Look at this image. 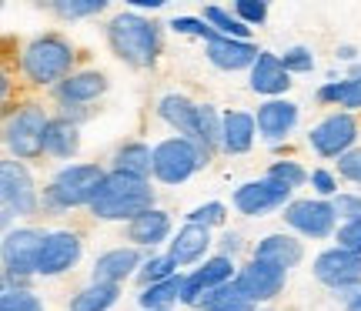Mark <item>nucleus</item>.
<instances>
[{
  "instance_id": "37998d69",
  "label": "nucleus",
  "mask_w": 361,
  "mask_h": 311,
  "mask_svg": "<svg viewBox=\"0 0 361 311\" xmlns=\"http://www.w3.org/2000/svg\"><path fill=\"white\" fill-rule=\"evenodd\" d=\"M335 241H338V248H345V251H351V255L361 258V221H345V224H338Z\"/></svg>"
},
{
  "instance_id": "dca6fc26",
  "label": "nucleus",
  "mask_w": 361,
  "mask_h": 311,
  "mask_svg": "<svg viewBox=\"0 0 361 311\" xmlns=\"http://www.w3.org/2000/svg\"><path fill=\"white\" fill-rule=\"evenodd\" d=\"M238 285L245 288L247 295L255 298V305L261 308V305L274 301L284 291V285H288V272L251 258L247 264H241V272H238Z\"/></svg>"
},
{
  "instance_id": "c03bdc74",
  "label": "nucleus",
  "mask_w": 361,
  "mask_h": 311,
  "mask_svg": "<svg viewBox=\"0 0 361 311\" xmlns=\"http://www.w3.org/2000/svg\"><path fill=\"white\" fill-rule=\"evenodd\" d=\"M331 205H335V214L341 224L345 221H361V195H355V191H341Z\"/></svg>"
},
{
  "instance_id": "f257e3e1",
  "label": "nucleus",
  "mask_w": 361,
  "mask_h": 311,
  "mask_svg": "<svg viewBox=\"0 0 361 311\" xmlns=\"http://www.w3.org/2000/svg\"><path fill=\"white\" fill-rule=\"evenodd\" d=\"M107 44L117 61H124L134 71H147L157 64L161 54V24L147 20L137 11H121L107 20Z\"/></svg>"
},
{
  "instance_id": "72a5a7b5",
  "label": "nucleus",
  "mask_w": 361,
  "mask_h": 311,
  "mask_svg": "<svg viewBox=\"0 0 361 311\" xmlns=\"http://www.w3.org/2000/svg\"><path fill=\"white\" fill-rule=\"evenodd\" d=\"M174 274H180L178 261L164 251V255H151V258H144L141 272H137V281H141V288H147V285H161V281H168V278H174Z\"/></svg>"
},
{
  "instance_id": "a878e982",
  "label": "nucleus",
  "mask_w": 361,
  "mask_h": 311,
  "mask_svg": "<svg viewBox=\"0 0 361 311\" xmlns=\"http://www.w3.org/2000/svg\"><path fill=\"white\" fill-rule=\"evenodd\" d=\"M121 174H134V178H144L151 181L154 178V147L144 141H124L114 151V168Z\"/></svg>"
},
{
  "instance_id": "cd10ccee",
  "label": "nucleus",
  "mask_w": 361,
  "mask_h": 311,
  "mask_svg": "<svg viewBox=\"0 0 361 311\" xmlns=\"http://www.w3.org/2000/svg\"><path fill=\"white\" fill-rule=\"evenodd\" d=\"M201 311H258V305L234 278L231 285H221L214 291H207L204 301H201Z\"/></svg>"
},
{
  "instance_id": "2eb2a0df",
  "label": "nucleus",
  "mask_w": 361,
  "mask_h": 311,
  "mask_svg": "<svg viewBox=\"0 0 361 311\" xmlns=\"http://www.w3.org/2000/svg\"><path fill=\"white\" fill-rule=\"evenodd\" d=\"M141 248L134 245H117V248H107L104 255H97L94 268H90V281H101V285H124L128 278H137L141 272Z\"/></svg>"
},
{
  "instance_id": "9d476101",
  "label": "nucleus",
  "mask_w": 361,
  "mask_h": 311,
  "mask_svg": "<svg viewBox=\"0 0 361 311\" xmlns=\"http://www.w3.org/2000/svg\"><path fill=\"white\" fill-rule=\"evenodd\" d=\"M358 121L348 111H335V114L322 117L314 128L308 130V144L318 157H345L348 151L358 147Z\"/></svg>"
},
{
  "instance_id": "9b49d317",
  "label": "nucleus",
  "mask_w": 361,
  "mask_h": 311,
  "mask_svg": "<svg viewBox=\"0 0 361 311\" xmlns=\"http://www.w3.org/2000/svg\"><path fill=\"white\" fill-rule=\"evenodd\" d=\"M311 274H314L324 288H331L338 298H345L348 291H361V258L338 245L324 248L322 255L314 258Z\"/></svg>"
},
{
  "instance_id": "a211bd4d",
  "label": "nucleus",
  "mask_w": 361,
  "mask_h": 311,
  "mask_svg": "<svg viewBox=\"0 0 361 311\" xmlns=\"http://www.w3.org/2000/svg\"><path fill=\"white\" fill-rule=\"evenodd\" d=\"M107 87H111V84H107V74L87 67V71H74L61 87H54V97L61 101V107H87V104H94L97 97H104Z\"/></svg>"
},
{
  "instance_id": "49530a36",
  "label": "nucleus",
  "mask_w": 361,
  "mask_h": 311,
  "mask_svg": "<svg viewBox=\"0 0 361 311\" xmlns=\"http://www.w3.org/2000/svg\"><path fill=\"white\" fill-rule=\"evenodd\" d=\"M238 251H241V234H238V231H228L218 241V255H224V258H234Z\"/></svg>"
},
{
  "instance_id": "f03ea898",
  "label": "nucleus",
  "mask_w": 361,
  "mask_h": 311,
  "mask_svg": "<svg viewBox=\"0 0 361 311\" xmlns=\"http://www.w3.org/2000/svg\"><path fill=\"white\" fill-rule=\"evenodd\" d=\"M154 205V188L144 178H134V174H121V171H107L101 191L90 201V218L97 221H134L147 214Z\"/></svg>"
},
{
  "instance_id": "7c9ffc66",
  "label": "nucleus",
  "mask_w": 361,
  "mask_h": 311,
  "mask_svg": "<svg viewBox=\"0 0 361 311\" xmlns=\"http://www.w3.org/2000/svg\"><path fill=\"white\" fill-rule=\"evenodd\" d=\"M121 298V288L117 285H101V281H90L84 285L71 298V311H111Z\"/></svg>"
},
{
  "instance_id": "a19ab883",
  "label": "nucleus",
  "mask_w": 361,
  "mask_h": 311,
  "mask_svg": "<svg viewBox=\"0 0 361 311\" xmlns=\"http://www.w3.org/2000/svg\"><path fill=\"white\" fill-rule=\"evenodd\" d=\"M231 11H234V17H238L241 24H247L251 30L268 20V4H264V0H238Z\"/></svg>"
},
{
  "instance_id": "423d86ee",
  "label": "nucleus",
  "mask_w": 361,
  "mask_h": 311,
  "mask_svg": "<svg viewBox=\"0 0 361 311\" xmlns=\"http://www.w3.org/2000/svg\"><path fill=\"white\" fill-rule=\"evenodd\" d=\"M47 128L51 117L40 104H24L4 121V144L13 161H37L47 154Z\"/></svg>"
},
{
  "instance_id": "c9c22d12",
  "label": "nucleus",
  "mask_w": 361,
  "mask_h": 311,
  "mask_svg": "<svg viewBox=\"0 0 361 311\" xmlns=\"http://www.w3.org/2000/svg\"><path fill=\"white\" fill-rule=\"evenodd\" d=\"M264 178H271V181H278V184H284V188H291V191H298V188H305V184L311 181V174L298 161H271V168H268V174Z\"/></svg>"
},
{
  "instance_id": "2f4dec72",
  "label": "nucleus",
  "mask_w": 361,
  "mask_h": 311,
  "mask_svg": "<svg viewBox=\"0 0 361 311\" xmlns=\"http://www.w3.org/2000/svg\"><path fill=\"white\" fill-rule=\"evenodd\" d=\"M204 17L207 24H211V30L218 34V37H231V40H251V27L241 24L238 17H234V11H228V7H218V4H207L204 7Z\"/></svg>"
},
{
  "instance_id": "f704fd0d",
  "label": "nucleus",
  "mask_w": 361,
  "mask_h": 311,
  "mask_svg": "<svg viewBox=\"0 0 361 311\" xmlns=\"http://www.w3.org/2000/svg\"><path fill=\"white\" fill-rule=\"evenodd\" d=\"M51 11L61 20H84V17H97L107 11V0H54Z\"/></svg>"
},
{
  "instance_id": "4c0bfd02",
  "label": "nucleus",
  "mask_w": 361,
  "mask_h": 311,
  "mask_svg": "<svg viewBox=\"0 0 361 311\" xmlns=\"http://www.w3.org/2000/svg\"><path fill=\"white\" fill-rule=\"evenodd\" d=\"M188 221L191 224H201V228H221L224 221H228V205H221V201H204V205H197L188 211Z\"/></svg>"
},
{
  "instance_id": "412c9836",
  "label": "nucleus",
  "mask_w": 361,
  "mask_h": 311,
  "mask_svg": "<svg viewBox=\"0 0 361 311\" xmlns=\"http://www.w3.org/2000/svg\"><path fill=\"white\" fill-rule=\"evenodd\" d=\"M157 117L168 124L174 134L180 138H191L197 144V121H201V104H194L188 94H164L157 101Z\"/></svg>"
},
{
  "instance_id": "6ab92c4d",
  "label": "nucleus",
  "mask_w": 361,
  "mask_h": 311,
  "mask_svg": "<svg viewBox=\"0 0 361 311\" xmlns=\"http://www.w3.org/2000/svg\"><path fill=\"white\" fill-rule=\"evenodd\" d=\"M247 84H251V91L261 94V97H268V101H278L281 94H288V87H291V74L284 71L281 54L261 51L258 61H255V67L247 71Z\"/></svg>"
},
{
  "instance_id": "3c124183",
  "label": "nucleus",
  "mask_w": 361,
  "mask_h": 311,
  "mask_svg": "<svg viewBox=\"0 0 361 311\" xmlns=\"http://www.w3.org/2000/svg\"><path fill=\"white\" fill-rule=\"evenodd\" d=\"M345 311H361V295L355 301H348V305H345Z\"/></svg>"
},
{
  "instance_id": "09e8293b",
  "label": "nucleus",
  "mask_w": 361,
  "mask_h": 311,
  "mask_svg": "<svg viewBox=\"0 0 361 311\" xmlns=\"http://www.w3.org/2000/svg\"><path fill=\"white\" fill-rule=\"evenodd\" d=\"M338 57H341V61H348V64H358V61H355V57H358V51H355L351 44H341V47H338Z\"/></svg>"
},
{
  "instance_id": "aec40b11",
  "label": "nucleus",
  "mask_w": 361,
  "mask_h": 311,
  "mask_svg": "<svg viewBox=\"0 0 361 311\" xmlns=\"http://www.w3.org/2000/svg\"><path fill=\"white\" fill-rule=\"evenodd\" d=\"M211 245H218V241L211 238V231H207V228L184 221V224L178 228V234L171 238L168 255L178 261V268H188V264H204Z\"/></svg>"
},
{
  "instance_id": "393cba45",
  "label": "nucleus",
  "mask_w": 361,
  "mask_h": 311,
  "mask_svg": "<svg viewBox=\"0 0 361 311\" xmlns=\"http://www.w3.org/2000/svg\"><path fill=\"white\" fill-rule=\"evenodd\" d=\"M258 141V121L247 111H224V138L221 151L224 154H247Z\"/></svg>"
},
{
  "instance_id": "0eeeda50",
  "label": "nucleus",
  "mask_w": 361,
  "mask_h": 311,
  "mask_svg": "<svg viewBox=\"0 0 361 311\" xmlns=\"http://www.w3.org/2000/svg\"><path fill=\"white\" fill-rule=\"evenodd\" d=\"M207 164H211V154L191 138L174 134V138H164L154 144V181L168 184V188L184 184L197 171H204Z\"/></svg>"
},
{
  "instance_id": "ea45409f",
  "label": "nucleus",
  "mask_w": 361,
  "mask_h": 311,
  "mask_svg": "<svg viewBox=\"0 0 361 311\" xmlns=\"http://www.w3.org/2000/svg\"><path fill=\"white\" fill-rule=\"evenodd\" d=\"M171 30L174 34H188V37H201L207 44V40H214L218 34L211 30V24H207L204 17H171Z\"/></svg>"
},
{
  "instance_id": "b1692460",
  "label": "nucleus",
  "mask_w": 361,
  "mask_h": 311,
  "mask_svg": "<svg viewBox=\"0 0 361 311\" xmlns=\"http://www.w3.org/2000/svg\"><path fill=\"white\" fill-rule=\"evenodd\" d=\"M171 214L168 211H161V207H151L147 214H141V218H134L128 224V241L134 248H161V245H171Z\"/></svg>"
},
{
  "instance_id": "58836bf2",
  "label": "nucleus",
  "mask_w": 361,
  "mask_h": 311,
  "mask_svg": "<svg viewBox=\"0 0 361 311\" xmlns=\"http://www.w3.org/2000/svg\"><path fill=\"white\" fill-rule=\"evenodd\" d=\"M281 64L288 74H311L314 71V51L305 47V44H295L281 54Z\"/></svg>"
},
{
  "instance_id": "f8f14e48",
  "label": "nucleus",
  "mask_w": 361,
  "mask_h": 311,
  "mask_svg": "<svg viewBox=\"0 0 361 311\" xmlns=\"http://www.w3.org/2000/svg\"><path fill=\"white\" fill-rule=\"evenodd\" d=\"M291 201H295V191L278 181H271V178L245 181L241 188H234V195H231V205L245 218H264L271 211H284Z\"/></svg>"
},
{
  "instance_id": "a18cd8bd",
  "label": "nucleus",
  "mask_w": 361,
  "mask_h": 311,
  "mask_svg": "<svg viewBox=\"0 0 361 311\" xmlns=\"http://www.w3.org/2000/svg\"><path fill=\"white\" fill-rule=\"evenodd\" d=\"M338 174H341L345 181H351V184H358L361 188V147L348 151L345 157H338Z\"/></svg>"
},
{
  "instance_id": "473e14b6",
  "label": "nucleus",
  "mask_w": 361,
  "mask_h": 311,
  "mask_svg": "<svg viewBox=\"0 0 361 311\" xmlns=\"http://www.w3.org/2000/svg\"><path fill=\"white\" fill-rule=\"evenodd\" d=\"M221 138H224V114H221L214 104H201V121H197V144H201L207 154L214 157V151H221Z\"/></svg>"
},
{
  "instance_id": "f3484780",
  "label": "nucleus",
  "mask_w": 361,
  "mask_h": 311,
  "mask_svg": "<svg viewBox=\"0 0 361 311\" xmlns=\"http://www.w3.org/2000/svg\"><path fill=\"white\" fill-rule=\"evenodd\" d=\"M255 121H258V138L261 141L281 144V141H288L291 130L298 128L301 107H298L295 101H284V97H278V101H264V104H258Z\"/></svg>"
},
{
  "instance_id": "e433bc0d",
  "label": "nucleus",
  "mask_w": 361,
  "mask_h": 311,
  "mask_svg": "<svg viewBox=\"0 0 361 311\" xmlns=\"http://www.w3.org/2000/svg\"><path fill=\"white\" fill-rule=\"evenodd\" d=\"M0 311H47V308H44L40 295H34L30 288H4Z\"/></svg>"
},
{
  "instance_id": "4be33fe9",
  "label": "nucleus",
  "mask_w": 361,
  "mask_h": 311,
  "mask_svg": "<svg viewBox=\"0 0 361 311\" xmlns=\"http://www.w3.org/2000/svg\"><path fill=\"white\" fill-rule=\"evenodd\" d=\"M204 54H207V61L218 67V71L234 74V71H251L261 51L251 44V40L214 37V40H207V44H204Z\"/></svg>"
},
{
  "instance_id": "7ed1b4c3",
  "label": "nucleus",
  "mask_w": 361,
  "mask_h": 311,
  "mask_svg": "<svg viewBox=\"0 0 361 311\" xmlns=\"http://www.w3.org/2000/svg\"><path fill=\"white\" fill-rule=\"evenodd\" d=\"M74 44L61 34H40L20 51V74L34 87H61L74 74Z\"/></svg>"
},
{
  "instance_id": "de8ad7c7",
  "label": "nucleus",
  "mask_w": 361,
  "mask_h": 311,
  "mask_svg": "<svg viewBox=\"0 0 361 311\" xmlns=\"http://www.w3.org/2000/svg\"><path fill=\"white\" fill-rule=\"evenodd\" d=\"M161 7H164V4H161V0H134V7H130V11H161Z\"/></svg>"
},
{
  "instance_id": "c85d7f7f",
  "label": "nucleus",
  "mask_w": 361,
  "mask_h": 311,
  "mask_svg": "<svg viewBox=\"0 0 361 311\" xmlns=\"http://www.w3.org/2000/svg\"><path fill=\"white\" fill-rule=\"evenodd\" d=\"M322 104H331V107H341V111H361V80H351V78H338V80H328L318 87L314 94Z\"/></svg>"
},
{
  "instance_id": "8fccbe9b",
  "label": "nucleus",
  "mask_w": 361,
  "mask_h": 311,
  "mask_svg": "<svg viewBox=\"0 0 361 311\" xmlns=\"http://www.w3.org/2000/svg\"><path fill=\"white\" fill-rule=\"evenodd\" d=\"M348 78H351V80H361V64H351V71H348Z\"/></svg>"
},
{
  "instance_id": "4468645a",
  "label": "nucleus",
  "mask_w": 361,
  "mask_h": 311,
  "mask_svg": "<svg viewBox=\"0 0 361 311\" xmlns=\"http://www.w3.org/2000/svg\"><path fill=\"white\" fill-rule=\"evenodd\" d=\"M80 255H84V241H80L78 231H67V228L47 231V241H44V251H40L37 278H57V274L74 272Z\"/></svg>"
},
{
  "instance_id": "6e6552de",
  "label": "nucleus",
  "mask_w": 361,
  "mask_h": 311,
  "mask_svg": "<svg viewBox=\"0 0 361 311\" xmlns=\"http://www.w3.org/2000/svg\"><path fill=\"white\" fill-rule=\"evenodd\" d=\"M0 197H4L0 221H4L7 231H11L13 218H34L40 207H44V195L37 191L30 168H27L24 161H13V157H7L0 164Z\"/></svg>"
},
{
  "instance_id": "39448f33",
  "label": "nucleus",
  "mask_w": 361,
  "mask_h": 311,
  "mask_svg": "<svg viewBox=\"0 0 361 311\" xmlns=\"http://www.w3.org/2000/svg\"><path fill=\"white\" fill-rule=\"evenodd\" d=\"M47 231L40 228H11L0 241V258H4V288H27L30 278H37L40 251H44Z\"/></svg>"
},
{
  "instance_id": "1a4fd4ad",
  "label": "nucleus",
  "mask_w": 361,
  "mask_h": 311,
  "mask_svg": "<svg viewBox=\"0 0 361 311\" xmlns=\"http://www.w3.org/2000/svg\"><path fill=\"white\" fill-rule=\"evenodd\" d=\"M281 218L298 238H311V241L335 238V231H338L335 205L324 201V197H295L291 205L284 207Z\"/></svg>"
},
{
  "instance_id": "c756f323",
  "label": "nucleus",
  "mask_w": 361,
  "mask_h": 311,
  "mask_svg": "<svg viewBox=\"0 0 361 311\" xmlns=\"http://www.w3.org/2000/svg\"><path fill=\"white\" fill-rule=\"evenodd\" d=\"M180 288H184V274H174L161 285H147L137 295V305L144 311H171L180 301Z\"/></svg>"
},
{
  "instance_id": "bb28decb",
  "label": "nucleus",
  "mask_w": 361,
  "mask_h": 311,
  "mask_svg": "<svg viewBox=\"0 0 361 311\" xmlns=\"http://www.w3.org/2000/svg\"><path fill=\"white\" fill-rule=\"evenodd\" d=\"M80 151V128L67 117H51V128H47V154L57 161H71Z\"/></svg>"
},
{
  "instance_id": "ddd939ff",
  "label": "nucleus",
  "mask_w": 361,
  "mask_h": 311,
  "mask_svg": "<svg viewBox=\"0 0 361 311\" xmlns=\"http://www.w3.org/2000/svg\"><path fill=\"white\" fill-rule=\"evenodd\" d=\"M238 272H241V268L234 264V258L211 255L201 268H194L191 274H184L180 305H188V308H201V301H204L207 291H214V288H221V285H231L234 278H238Z\"/></svg>"
},
{
  "instance_id": "20e7f679",
  "label": "nucleus",
  "mask_w": 361,
  "mask_h": 311,
  "mask_svg": "<svg viewBox=\"0 0 361 311\" xmlns=\"http://www.w3.org/2000/svg\"><path fill=\"white\" fill-rule=\"evenodd\" d=\"M107 171L101 164H64L44 188V211L64 214L74 207H90L94 195L101 191Z\"/></svg>"
},
{
  "instance_id": "5701e85b",
  "label": "nucleus",
  "mask_w": 361,
  "mask_h": 311,
  "mask_svg": "<svg viewBox=\"0 0 361 311\" xmlns=\"http://www.w3.org/2000/svg\"><path fill=\"white\" fill-rule=\"evenodd\" d=\"M255 261H264V264H274V268H284V272H291L301 264L305 258V245L298 241L295 234H284V231H271L264 234L258 245H255Z\"/></svg>"
},
{
  "instance_id": "79ce46f5",
  "label": "nucleus",
  "mask_w": 361,
  "mask_h": 311,
  "mask_svg": "<svg viewBox=\"0 0 361 311\" xmlns=\"http://www.w3.org/2000/svg\"><path fill=\"white\" fill-rule=\"evenodd\" d=\"M311 188H314V195L324 197V201H335L341 191H338V174L328 168H314L311 171Z\"/></svg>"
}]
</instances>
